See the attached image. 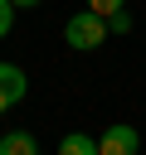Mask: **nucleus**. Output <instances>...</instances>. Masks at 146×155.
<instances>
[{
  "instance_id": "6",
  "label": "nucleus",
  "mask_w": 146,
  "mask_h": 155,
  "mask_svg": "<svg viewBox=\"0 0 146 155\" xmlns=\"http://www.w3.org/2000/svg\"><path fill=\"white\" fill-rule=\"evenodd\" d=\"M107 34H131V15H127V5L107 15Z\"/></svg>"
},
{
  "instance_id": "2",
  "label": "nucleus",
  "mask_w": 146,
  "mask_h": 155,
  "mask_svg": "<svg viewBox=\"0 0 146 155\" xmlns=\"http://www.w3.org/2000/svg\"><path fill=\"white\" fill-rule=\"evenodd\" d=\"M136 150H141V136L127 121H117V126H107L97 136V155H136Z\"/></svg>"
},
{
  "instance_id": "9",
  "label": "nucleus",
  "mask_w": 146,
  "mask_h": 155,
  "mask_svg": "<svg viewBox=\"0 0 146 155\" xmlns=\"http://www.w3.org/2000/svg\"><path fill=\"white\" fill-rule=\"evenodd\" d=\"M15 10H34V5H44V0H10Z\"/></svg>"
},
{
  "instance_id": "7",
  "label": "nucleus",
  "mask_w": 146,
  "mask_h": 155,
  "mask_svg": "<svg viewBox=\"0 0 146 155\" xmlns=\"http://www.w3.org/2000/svg\"><path fill=\"white\" fill-rule=\"evenodd\" d=\"M10 24H15V5H10V0H0V39L10 34Z\"/></svg>"
},
{
  "instance_id": "4",
  "label": "nucleus",
  "mask_w": 146,
  "mask_h": 155,
  "mask_svg": "<svg viewBox=\"0 0 146 155\" xmlns=\"http://www.w3.org/2000/svg\"><path fill=\"white\" fill-rule=\"evenodd\" d=\"M0 155H44V150H39V140L29 131H5L0 136Z\"/></svg>"
},
{
  "instance_id": "1",
  "label": "nucleus",
  "mask_w": 146,
  "mask_h": 155,
  "mask_svg": "<svg viewBox=\"0 0 146 155\" xmlns=\"http://www.w3.org/2000/svg\"><path fill=\"white\" fill-rule=\"evenodd\" d=\"M63 44L78 48V53L102 48V44H107V15H97V10H78V15H68V24H63Z\"/></svg>"
},
{
  "instance_id": "8",
  "label": "nucleus",
  "mask_w": 146,
  "mask_h": 155,
  "mask_svg": "<svg viewBox=\"0 0 146 155\" xmlns=\"http://www.w3.org/2000/svg\"><path fill=\"white\" fill-rule=\"evenodd\" d=\"M127 0H88V10H97V15H112V10H122Z\"/></svg>"
},
{
  "instance_id": "5",
  "label": "nucleus",
  "mask_w": 146,
  "mask_h": 155,
  "mask_svg": "<svg viewBox=\"0 0 146 155\" xmlns=\"http://www.w3.org/2000/svg\"><path fill=\"white\" fill-rule=\"evenodd\" d=\"M58 155H97V136H88V131H68V136L58 140Z\"/></svg>"
},
{
  "instance_id": "3",
  "label": "nucleus",
  "mask_w": 146,
  "mask_h": 155,
  "mask_svg": "<svg viewBox=\"0 0 146 155\" xmlns=\"http://www.w3.org/2000/svg\"><path fill=\"white\" fill-rule=\"evenodd\" d=\"M24 97H29V78H24L15 63H0V111L19 107Z\"/></svg>"
}]
</instances>
